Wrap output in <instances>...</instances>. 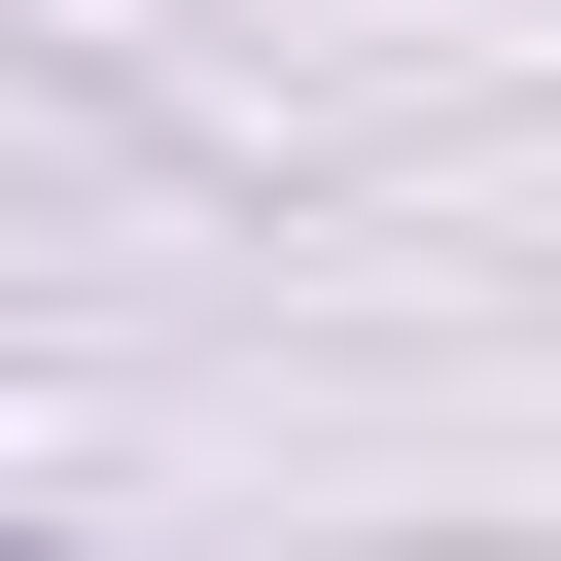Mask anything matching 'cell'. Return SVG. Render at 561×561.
<instances>
[{
    "label": "cell",
    "instance_id": "6da1fadb",
    "mask_svg": "<svg viewBox=\"0 0 561 561\" xmlns=\"http://www.w3.org/2000/svg\"><path fill=\"white\" fill-rule=\"evenodd\" d=\"M0 561H35V526H0Z\"/></svg>",
    "mask_w": 561,
    "mask_h": 561
}]
</instances>
